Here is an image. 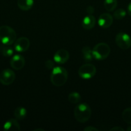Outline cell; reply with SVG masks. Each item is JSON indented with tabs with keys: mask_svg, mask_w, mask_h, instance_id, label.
Masks as SVG:
<instances>
[{
	"mask_svg": "<svg viewBox=\"0 0 131 131\" xmlns=\"http://www.w3.org/2000/svg\"><path fill=\"white\" fill-rule=\"evenodd\" d=\"M68 74L66 69L62 67H55L52 69L50 75V81L55 86H62L68 81Z\"/></svg>",
	"mask_w": 131,
	"mask_h": 131,
	"instance_id": "cell-1",
	"label": "cell"
},
{
	"mask_svg": "<svg viewBox=\"0 0 131 131\" xmlns=\"http://www.w3.org/2000/svg\"><path fill=\"white\" fill-rule=\"evenodd\" d=\"M91 107L86 103L79 104L74 107V118L80 123H86L91 118Z\"/></svg>",
	"mask_w": 131,
	"mask_h": 131,
	"instance_id": "cell-2",
	"label": "cell"
},
{
	"mask_svg": "<svg viewBox=\"0 0 131 131\" xmlns=\"http://www.w3.org/2000/svg\"><path fill=\"white\" fill-rule=\"evenodd\" d=\"M17 39V34L15 31L8 26H0V42L3 44H13Z\"/></svg>",
	"mask_w": 131,
	"mask_h": 131,
	"instance_id": "cell-3",
	"label": "cell"
},
{
	"mask_svg": "<svg viewBox=\"0 0 131 131\" xmlns=\"http://www.w3.org/2000/svg\"><path fill=\"white\" fill-rule=\"evenodd\" d=\"M94 58L98 60H104L109 56L110 49L106 43H98L92 49Z\"/></svg>",
	"mask_w": 131,
	"mask_h": 131,
	"instance_id": "cell-4",
	"label": "cell"
},
{
	"mask_svg": "<svg viewBox=\"0 0 131 131\" xmlns=\"http://www.w3.org/2000/svg\"><path fill=\"white\" fill-rule=\"evenodd\" d=\"M96 73V67L91 63L83 64L78 69V75L81 78L84 79H89L93 78Z\"/></svg>",
	"mask_w": 131,
	"mask_h": 131,
	"instance_id": "cell-5",
	"label": "cell"
},
{
	"mask_svg": "<svg viewBox=\"0 0 131 131\" xmlns=\"http://www.w3.org/2000/svg\"><path fill=\"white\" fill-rule=\"evenodd\" d=\"M115 41L117 46L121 49H128L131 47L130 37L123 32H120L116 35Z\"/></svg>",
	"mask_w": 131,
	"mask_h": 131,
	"instance_id": "cell-6",
	"label": "cell"
},
{
	"mask_svg": "<svg viewBox=\"0 0 131 131\" xmlns=\"http://www.w3.org/2000/svg\"><path fill=\"white\" fill-rule=\"evenodd\" d=\"M15 79V74L12 70L5 69L0 74V83L5 86L12 84Z\"/></svg>",
	"mask_w": 131,
	"mask_h": 131,
	"instance_id": "cell-7",
	"label": "cell"
},
{
	"mask_svg": "<svg viewBox=\"0 0 131 131\" xmlns=\"http://www.w3.org/2000/svg\"><path fill=\"white\" fill-rule=\"evenodd\" d=\"M30 46V42L26 37H20L14 42V47L17 52H23L26 51Z\"/></svg>",
	"mask_w": 131,
	"mask_h": 131,
	"instance_id": "cell-8",
	"label": "cell"
},
{
	"mask_svg": "<svg viewBox=\"0 0 131 131\" xmlns=\"http://www.w3.org/2000/svg\"><path fill=\"white\" fill-rule=\"evenodd\" d=\"M10 64L11 67L14 70H21L25 65V59L22 55L15 54L10 60Z\"/></svg>",
	"mask_w": 131,
	"mask_h": 131,
	"instance_id": "cell-9",
	"label": "cell"
},
{
	"mask_svg": "<svg viewBox=\"0 0 131 131\" xmlns=\"http://www.w3.org/2000/svg\"><path fill=\"white\" fill-rule=\"evenodd\" d=\"M69 58V54L66 49H59L57 51L53 56V60L58 64H64L68 61Z\"/></svg>",
	"mask_w": 131,
	"mask_h": 131,
	"instance_id": "cell-10",
	"label": "cell"
},
{
	"mask_svg": "<svg viewBox=\"0 0 131 131\" xmlns=\"http://www.w3.org/2000/svg\"><path fill=\"white\" fill-rule=\"evenodd\" d=\"M113 23V17L109 13H104L100 15L98 20V25L102 28H108Z\"/></svg>",
	"mask_w": 131,
	"mask_h": 131,
	"instance_id": "cell-11",
	"label": "cell"
},
{
	"mask_svg": "<svg viewBox=\"0 0 131 131\" xmlns=\"http://www.w3.org/2000/svg\"><path fill=\"white\" fill-rule=\"evenodd\" d=\"M3 129L6 131H19L21 128L17 119L10 118L4 124Z\"/></svg>",
	"mask_w": 131,
	"mask_h": 131,
	"instance_id": "cell-12",
	"label": "cell"
},
{
	"mask_svg": "<svg viewBox=\"0 0 131 131\" xmlns=\"http://www.w3.org/2000/svg\"><path fill=\"white\" fill-rule=\"evenodd\" d=\"M96 19L92 15H88L85 17L82 22V26L84 29H92L96 24Z\"/></svg>",
	"mask_w": 131,
	"mask_h": 131,
	"instance_id": "cell-13",
	"label": "cell"
},
{
	"mask_svg": "<svg viewBox=\"0 0 131 131\" xmlns=\"http://www.w3.org/2000/svg\"><path fill=\"white\" fill-rule=\"evenodd\" d=\"M33 0H17V6L21 10L28 11L33 5Z\"/></svg>",
	"mask_w": 131,
	"mask_h": 131,
	"instance_id": "cell-14",
	"label": "cell"
},
{
	"mask_svg": "<svg viewBox=\"0 0 131 131\" xmlns=\"http://www.w3.org/2000/svg\"><path fill=\"white\" fill-rule=\"evenodd\" d=\"M26 110L24 107H21V106L17 107L15 110H14V117H15V119H17V120H23V119L25 118L26 116Z\"/></svg>",
	"mask_w": 131,
	"mask_h": 131,
	"instance_id": "cell-15",
	"label": "cell"
},
{
	"mask_svg": "<svg viewBox=\"0 0 131 131\" xmlns=\"http://www.w3.org/2000/svg\"><path fill=\"white\" fill-rule=\"evenodd\" d=\"M82 54H83V59L87 62H90L92 61L94 58L93 55H92V52L91 49L88 46H85L82 49Z\"/></svg>",
	"mask_w": 131,
	"mask_h": 131,
	"instance_id": "cell-16",
	"label": "cell"
},
{
	"mask_svg": "<svg viewBox=\"0 0 131 131\" xmlns=\"http://www.w3.org/2000/svg\"><path fill=\"white\" fill-rule=\"evenodd\" d=\"M0 53L5 57H10L14 54V49L8 45L3 44L0 46Z\"/></svg>",
	"mask_w": 131,
	"mask_h": 131,
	"instance_id": "cell-17",
	"label": "cell"
},
{
	"mask_svg": "<svg viewBox=\"0 0 131 131\" xmlns=\"http://www.w3.org/2000/svg\"><path fill=\"white\" fill-rule=\"evenodd\" d=\"M104 8L108 12H112L116 9L118 5L117 0H105L104 1Z\"/></svg>",
	"mask_w": 131,
	"mask_h": 131,
	"instance_id": "cell-18",
	"label": "cell"
},
{
	"mask_svg": "<svg viewBox=\"0 0 131 131\" xmlns=\"http://www.w3.org/2000/svg\"><path fill=\"white\" fill-rule=\"evenodd\" d=\"M81 97L77 92H72L68 95V101L71 104H77L80 101Z\"/></svg>",
	"mask_w": 131,
	"mask_h": 131,
	"instance_id": "cell-19",
	"label": "cell"
},
{
	"mask_svg": "<svg viewBox=\"0 0 131 131\" xmlns=\"http://www.w3.org/2000/svg\"><path fill=\"white\" fill-rule=\"evenodd\" d=\"M122 118L125 123L131 124V107H128L123 111Z\"/></svg>",
	"mask_w": 131,
	"mask_h": 131,
	"instance_id": "cell-20",
	"label": "cell"
},
{
	"mask_svg": "<svg viewBox=\"0 0 131 131\" xmlns=\"http://www.w3.org/2000/svg\"><path fill=\"white\" fill-rule=\"evenodd\" d=\"M126 11L123 8H119L114 12L113 16L117 20H121L126 16Z\"/></svg>",
	"mask_w": 131,
	"mask_h": 131,
	"instance_id": "cell-21",
	"label": "cell"
},
{
	"mask_svg": "<svg viewBox=\"0 0 131 131\" xmlns=\"http://www.w3.org/2000/svg\"><path fill=\"white\" fill-rule=\"evenodd\" d=\"M45 67L47 68L48 70H52L55 67V63L53 61L51 60H48L45 61Z\"/></svg>",
	"mask_w": 131,
	"mask_h": 131,
	"instance_id": "cell-22",
	"label": "cell"
},
{
	"mask_svg": "<svg viewBox=\"0 0 131 131\" xmlns=\"http://www.w3.org/2000/svg\"><path fill=\"white\" fill-rule=\"evenodd\" d=\"M86 12L89 15H92L94 12H95V8L93 6H88L86 8Z\"/></svg>",
	"mask_w": 131,
	"mask_h": 131,
	"instance_id": "cell-23",
	"label": "cell"
},
{
	"mask_svg": "<svg viewBox=\"0 0 131 131\" xmlns=\"http://www.w3.org/2000/svg\"><path fill=\"white\" fill-rule=\"evenodd\" d=\"M84 131H98V129L97 128L95 127L92 126H88L87 127L84 128L83 129Z\"/></svg>",
	"mask_w": 131,
	"mask_h": 131,
	"instance_id": "cell-24",
	"label": "cell"
},
{
	"mask_svg": "<svg viewBox=\"0 0 131 131\" xmlns=\"http://www.w3.org/2000/svg\"><path fill=\"white\" fill-rule=\"evenodd\" d=\"M110 131H124V129L120 127H114L109 130Z\"/></svg>",
	"mask_w": 131,
	"mask_h": 131,
	"instance_id": "cell-25",
	"label": "cell"
},
{
	"mask_svg": "<svg viewBox=\"0 0 131 131\" xmlns=\"http://www.w3.org/2000/svg\"><path fill=\"white\" fill-rule=\"evenodd\" d=\"M127 11H128V15L131 16V2L128 4V7H127Z\"/></svg>",
	"mask_w": 131,
	"mask_h": 131,
	"instance_id": "cell-26",
	"label": "cell"
},
{
	"mask_svg": "<svg viewBox=\"0 0 131 131\" xmlns=\"http://www.w3.org/2000/svg\"><path fill=\"white\" fill-rule=\"evenodd\" d=\"M37 130H42V131H44V129H35L34 131H37Z\"/></svg>",
	"mask_w": 131,
	"mask_h": 131,
	"instance_id": "cell-27",
	"label": "cell"
},
{
	"mask_svg": "<svg viewBox=\"0 0 131 131\" xmlns=\"http://www.w3.org/2000/svg\"><path fill=\"white\" fill-rule=\"evenodd\" d=\"M127 130H128V131H131V126L128 127H127Z\"/></svg>",
	"mask_w": 131,
	"mask_h": 131,
	"instance_id": "cell-28",
	"label": "cell"
}]
</instances>
